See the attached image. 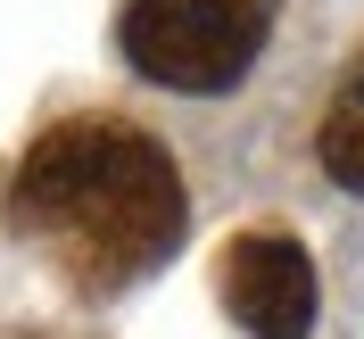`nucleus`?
<instances>
[{
	"mask_svg": "<svg viewBox=\"0 0 364 339\" xmlns=\"http://www.w3.org/2000/svg\"><path fill=\"white\" fill-rule=\"evenodd\" d=\"M182 174L133 124H58L9 174V224L75 290H124L182 249Z\"/></svg>",
	"mask_w": 364,
	"mask_h": 339,
	"instance_id": "f257e3e1",
	"label": "nucleus"
},
{
	"mask_svg": "<svg viewBox=\"0 0 364 339\" xmlns=\"http://www.w3.org/2000/svg\"><path fill=\"white\" fill-rule=\"evenodd\" d=\"M273 0H124V58L166 91H232L257 67Z\"/></svg>",
	"mask_w": 364,
	"mask_h": 339,
	"instance_id": "f03ea898",
	"label": "nucleus"
},
{
	"mask_svg": "<svg viewBox=\"0 0 364 339\" xmlns=\"http://www.w3.org/2000/svg\"><path fill=\"white\" fill-rule=\"evenodd\" d=\"M224 306L249 339H306L315 331V257L290 232H240L224 249Z\"/></svg>",
	"mask_w": 364,
	"mask_h": 339,
	"instance_id": "7ed1b4c3",
	"label": "nucleus"
},
{
	"mask_svg": "<svg viewBox=\"0 0 364 339\" xmlns=\"http://www.w3.org/2000/svg\"><path fill=\"white\" fill-rule=\"evenodd\" d=\"M315 149H323V174L340 182V190H364V58L348 67V83L331 91Z\"/></svg>",
	"mask_w": 364,
	"mask_h": 339,
	"instance_id": "20e7f679",
	"label": "nucleus"
}]
</instances>
